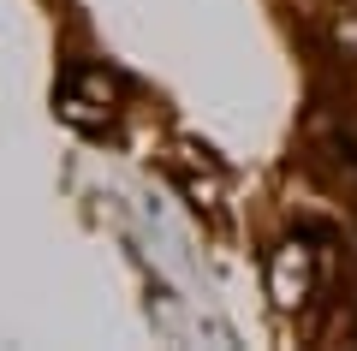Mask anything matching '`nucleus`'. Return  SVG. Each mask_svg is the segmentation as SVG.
Masks as SVG:
<instances>
[{"label":"nucleus","instance_id":"obj_1","mask_svg":"<svg viewBox=\"0 0 357 351\" xmlns=\"http://www.w3.org/2000/svg\"><path fill=\"white\" fill-rule=\"evenodd\" d=\"M274 298H280L286 310H298V304L310 298V256H304V244H280V251H274Z\"/></svg>","mask_w":357,"mask_h":351},{"label":"nucleus","instance_id":"obj_2","mask_svg":"<svg viewBox=\"0 0 357 351\" xmlns=\"http://www.w3.org/2000/svg\"><path fill=\"white\" fill-rule=\"evenodd\" d=\"M328 42H333L340 54H345V60H357V13H340V18H333Z\"/></svg>","mask_w":357,"mask_h":351}]
</instances>
